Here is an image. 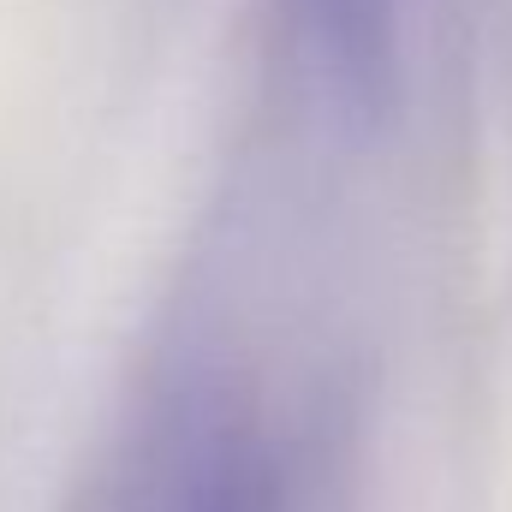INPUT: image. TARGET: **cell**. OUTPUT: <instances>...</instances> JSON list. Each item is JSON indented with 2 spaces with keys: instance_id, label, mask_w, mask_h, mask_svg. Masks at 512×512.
I'll list each match as a JSON object with an SVG mask.
<instances>
[{
  "instance_id": "obj_1",
  "label": "cell",
  "mask_w": 512,
  "mask_h": 512,
  "mask_svg": "<svg viewBox=\"0 0 512 512\" xmlns=\"http://www.w3.org/2000/svg\"><path fill=\"white\" fill-rule=\"evenodd\" d=\"M131 512H292V453L251 405L191 399L149 435Z\"/></svg>"
}]
</instances>
